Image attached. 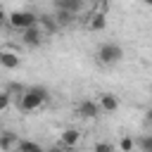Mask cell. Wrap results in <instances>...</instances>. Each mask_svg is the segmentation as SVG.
I'll return each mask as SVG.
<instances>
[{
    "label": "cell",
    "instance_id": "6da1fadb",
    "mask_svg": "<svg viewBox=\"0 0 152 152\" xmlns=\"http://www.w3.org/2000/svg\"><path fill=\"white\" fill-rule=\"evenodd\" d=\"M45 100H48V88H43V86L26 88L19 95V109L21 112H36L38 107H43Z\"/></svg>",
    "mask_w": 152,
    "mask_h": 152
},
{
    "label": "cell",
    "instance_id": "7a4b0ae2",
    "mask_svg": "<svg viewBox=\"0 0 152 152\" xmlns=\"http://www.w3.org/2000/svg\"><path fill=\"white\" fill-rule=\"evenodd\" d=\"M121 59H124V48H121L119 43L107 40V43H102V45L97 48V62H100V64L114 66V64H119Z\"/></svg>",
    "mask_w": 152,
    "mask_h": 152
},
{
    "label": "cell",
    "instance_id": "3957f363",
    "mask_svg": "<svg viewBox=\"0 0 152 152\" xmlns=\"http://www.w3.org/2000/svg\"><path fill=\"white\" fill-rule=\"evenodd\" d=\"M7 21H10V26H14V28H19V31L24 33L26 28L38 26V14H33V12H28V10H17V12L10 14Z\"/></svg>",
    "mask_w": 152,
    "mask_h": 152
},
{
    "label": "cell",
    "instance_id": "277c9868",
    "mask_svg": "<svg viewBox=\"0 0 152 152\" xmlns=\"http://www.w3.org/2000/svg\"><path fill=\"white\" fill-rule=\"evenodd\" d=\"M76 114H78L81 119H95V116L100 114V104H97L95 100H83V102H78Z\"/></svg>",
    "mask_w": 152,
    "mask_h": 152
},
{
    "label": "cell",
    "instance_id": "5b68a950",
    "mask_svg": "<svg viewBox=\"0 0 152 152\" xmlns=\"http://www.w3.org/2000/svg\"><path fill=\"white\" fill-rule=\"evenodd\" d=\"M21 43L28 45V48H38L43 43V28L40 26H33V28H26L21 33Z\"/></svg>",
    "mask_w": 152,
    "mask_h": 152
},
{
    "label": "cell",
    "instance_id": "8992f818",
    "mask_svg": "<svg viewBox=\"0 0 152 152\" xmlns=\"http://www.w3.org/2000/svg\"><path fill=\"white\" fill-rule=\"evenodd\" d=\"M55 10H59V12H66V14H78L81 10H83V2L81 0H55V5H52Z\"/></svg>",
    "mask_w": 152,
    "mask_h": 152
},
{
    "label": "cell",
    "instance_id": "52a82bcc",
    "mask_svg": "<svg viewBox=\"0 0 152 152\" xmlns=\"http://www.w3.org/2000/svg\"><path fill=\"white\" fill-rule=\"evenodd\" d=\"M97 104H100V112H116L119 109V97L112 95V93H102L97 97Z\"/></svg>",
    "mask_w": 152,
    "mask_h": 152
},
{
    "label": "cell",
    "instance_id": "ba28073f",
    "mask_svg": "<svg viewBox=\"0 0 152 152\" xmlns=\"http://www.w3.org/2000/svg\"><path fill=\"white\" fill-rule=\"evenodd\" d=\"M59 140H62V147L71 150V147H76V145H78L81 133H78L76 128H64V131H62V135H59Z\"/></svg>",
    "mask_w": 152,
    "mask_h": 152
},
{
    "label": "cell",
    "instance_id": "9c48e42d",
    "mask_svg": "<svg viewBox=\"0 0 152 152\" xmlns=\"http://www.w3.org/2000/svg\"><path fill=\"white\" fill-rule=\"evenodd\" d=\"M17 145H19V138H17L12 131L0 133V150H2V152H14Z\"/></svg>",
    "mask_w": 152,
    "mask_h": 152
},
{
    "label": "cell",
    "instance_id": "30bf717a",
    "mask_svg": "<svg viewBox=\"0 0 152 152\" xmlns=\"http://www.w3.org/2000/svg\"><path fill=\"white\" fill-rule=\"evenodd\" d=\"M19 64H21V59H19V55H14V52H10V50H0V66H5V69H19Z\"/></svg>",
    "mask_w": 152,
    "mask_h": 152
},
{
    "label": "cell",
    "instance_id": "8fae6325",
    "mask_svg": "<svg viewBox=\"0 0 152 152\" xmlns=\"http://www.w3.org/2000/svg\"><path fill=\"white\" fill-rule=\"evenodd\" d=\"M104 24H107L104 12H95V14L90 17V21H88V28H90V31H102V28H104Z\"/></svg>",
    "mask_w": 152,
    "mask_h": 152
},
{
    "label": "cell",
    "instance_id": "7c38bea8",
    "mask_svg": "<svg viewBox=\"0 0 152 152\" xmlns=\"http://www.w3.org/2000/svg\"><path fill=\"white\" fill-rule=\"evenodd\" d=\"M14 152H45V150L38 142H33V140H19V145H17Z\"/></svg>",
    "mask_w": 152,
    "mask_h": 152
},
{
    "label": "cell",
    "instance_id": "4fadbf2b",
    "mask_svg": "<svg viewBox=\"0 0 152 152\" xmlns=\"http://www.w3.org/2000/svg\"><path fill=\"white\" fill-rule=\"evenodd\" d=\"M138 147H140V152H152V133L140 135L138 138Z\"/></svg>",
    "mask_w": 152,
    "mask_h": 152
},
{
    "label": "cell",
    "instance_id": "5bb4252c",
    "mask_svg": "<svg viewBox=\"0 0 152 152\" xmlns=\"http://www.w3.org/2000/svg\"><path fill=\"white\" fill-rule=\"evenodd\" d=\"M133 138L131 135H121V140H119V152H133Z\"/></svg>",
    "mask_w": 152,
    "mask_h": 152
},
{
    "label": "cell",
    "instance_id": "9a60e30c",
    "mask_svg": "<svg viewBox=\"0 0 152 152\" xmlns=\"http://www.w3.org/2000/svg\"><path fill=\"white\" fill-rule=\"evenodd\" d=\"M10 100H12L10 90H0V112H5V109L10 107Z\"/></svg>",
    "mask_w": 152,
    "mask_h": 152
},
{
    "label": "cell",
    "instance_id": "2e32d148",
    "mask_svg": "<svg viewBox=\"0 0 152 152\" xmlns=\"http://www.w3.org/2000/svg\"><path fill=\"white\" fill-rule=\"evenodd\" d=\"M95 152H114V147L109 142H97L95 145Z\"/></svg>",
    "mask_w": 152,
    "mask_h": 152
},
{
    "label": "cell",
    "instance_id": "e0dca14e",
    "mask_svg": "<svg viewBox=\"0 0 152 152\" xmlns=\"http://www.w3.org/2000/svg\"><path fill=\"white\" fill-rule=\"evenodd\" d=\"M7 19H10V17H7V14H5V12H2V10H0V24H5V21H7Z\"/></svg>",
    "mask_w": 152,
    "mask_h": 152
},
{
    "label": "cell",
    "instance_id": "ac0fdd59",
    "mask_svg": "<svg viewBox=\"0 0 152 152\" xmlns=\"http://www.w3.org/2000/svg\"><path fill=\"white\" fill-rule=\"evenodd\" d=\"M48 152H64L62 147H52V150H48Z\"/></svg>",
    "mask_w": 152,
    "mask_h": 152
},
{
    "label": "cell",
    "instance_id": "d6986e66",
    "mask_svg": "<svg viewBox=\"0 0 152 152\" xmlns=\"http://www.w3.org/2000/svg\"><path fill=\"white\" fill-rule=\"evenodd\" d=\"M147 124H152V112H147Z\"/></svg>",
    "mask_w": 152,
    "mask_h": 152
},
{
    "label": "cell",
    "instance_id": "ffe728a7",
    "mask_svg": "<svg viewBox=\"0 0 152 152\" xmlns=\"http://www.w3.org/2000/svg\"><path fill=\"white\" fill-rule=\"evenodd\" d=\"M0 31H2V24H0Z\"/></svg>",
    "mask_w": 152,
    "mask_h": 152
}]
</instances>
